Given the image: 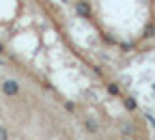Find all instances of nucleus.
Instances as JSON below:
<instances>
[{
  "label": "nucleus",
  "mask_w": 155,
  "mask_h": 140,
  "mask_svg": "<svg viewBox=\"0 0 155 140\" xmlns=\"http://www.w3.org/2000/svg\"><path fill=\"white\" fill-rule=\"evenodd\" d=\"M108 91H110V95H119V93H121L119 84H108Z\"/></svg>",
  "instance_id": "obj_3"
},
{
  "label": "nucleus",
  "mask_w": 155,
  "mask_h": 140,
  "mask_svg": "<svg viewBox=\"0 0 155 140\" xmlns=\"http://www.w3.org/2000/svg\"><path fill=\"white\" fill-rule=\"evenodd\" d=\"M75 11L80 13L82 17H88V15H91V7H88V2H86V0H80V2L75 5Z\"/></svg>",
  "instance_id": "obj_2"
},
{
  "label": "nucleus",
  "mask_w": 155,
  "mask_h": 140,
  "mask_svg": "<svg viewBox=\"0 0 155 140\" xmlns=\"http://www.w3.org/2000/svg\"><path fill=\"white\" fill-rule=\"evenodd\" d=\"M123 134H131V125H123Z\"/></svg>",
  "instance_id": "obj_8"
},
{
  "label": "nucleus",
  "mask_w": 155,
  "mask_h": 140,
  "mask_svg": "<svg viewBox=\"0 0 155 140\" xmlns=\"http://www.w3.org/2000/svg\"><path fill=\"white\" fill-rule=\"evenodd\" d=\"M125 108H127V110H136V102H134L131 97H127V99H125Z\"/></svg>",
  "instance_id": "obj_4"
},
{
  "label": "nucleus",
  "mask_w": 155,
  "mask_h": 140,
  "mask_svg": "<svg viewBox=\"0 0 155 140\" xmlns=\"http://www.w3.org/2000/svg\"><path fill=\"white\" fill-rule=\"evenodd\" d=\"M153 91H155V84H153Z\"/></svg>",
  "instance_id": "obj_11"
},
{
  "label": "nucleus",
  "mask_w": 155,
  "mask_h": 140,
  "mask_svg": "<svg viewBox=\"0 0 155 140\" xmlns=\"http://www.w3.org/2000/svg\"><path fill=\"white\" fill-rule=\"evenodd\" d=\"M121 140H131V138H121Z\"/></svg>",
  "instance_id": "obj_10"
},
{
  "label": "nucleus",
  "mask_w": 155,
  "mask_h": 140,
  "mask_svg": "<svg viewBox=\"0 0 155 140\" xmlns=\"http://www.w3.org/2000/svg\"><path fill=\"white\" fill-rule=\"evenodd\" d=\"M0 140H7V129L0 127Z\"/></svg>",
  "instance_id": "obj_7"
},
{
  "label": "nucleus",
  "mask_w": 155,
  "mask_h": 140,
  "mask_svg": "<svg viewBox=\"0 0 155 140\" xmlns=\"http://www.w3.org/2000/svg\"><path fill=\"white\" fill-rule=\"evenodd\" d=\"M2 93L5 95H17L19 93V84L15 82V80H7V82L2 84Z\"/></svg>",
  "instance_id": "obj_1"
},
{
  "label": "nucleus",
  "mask_w": 155,
  "mask_h": 140,
  "mask_svg": "<svg viewBox=\"0 0 155 140\" xmlns=\"http://www.w3.org/2000/svg\"><path fill=\"white\" fill-rule=\"evenodd\" d=\"M84 125H86V129H88V132H93V134L97 132V123H95V121H86Z\"/></svg>",
  "instance_id": "obj_5"
},
{
  "label": "nucleus",
  "mask_w": 155,
  "mask_h": 140,
  "mask_svg": "<svg viewBox=\"0 0 155 140\" xmlns=\"http://www.w3.org/2000/svg\"><path fill=\"white\" fill-rule=\"evenodd\" d=\"M5 52V45H2V41H0V54H2Z\"/></svg>",
  "instance_id": "obj_9"
},
{
  "label": "nucleus",
  "mask_w": 155,
  "mask_h": 140,
  "mask_svg": "<svg viewBox=\"0 0 155 140\" xmlns=\"http://www.w3.org/2000/svg\"><path fill=\"white\" fill-rule=\"evenodd\" d=\"M153 35H155V26L151 24V26H147V35L144 37H153Z\"/></svg>",
  "instance_id": "obj_6"
}]
</instances>
